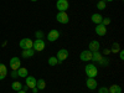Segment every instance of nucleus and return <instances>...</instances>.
Returning a JSON list of instances; mask_svg holds the SVG:
<instances>
[{"label": "nucleus", "instance_id": "nucleus-1", "mask_svg": "<svg viewBox=\"0 0 124 93\" xmlns=\"http://www.w3.org/2000/svg\"><path fill=\"white\" fill-rule=\"evenodd\" d=\"M85 72H86L87 77L94 78V77H97V75H98V68H97L96 65L89 63V65H87V66L85 67Z\"/></svg>", "mask_w": 124, "mask_h": 93}, {"label": "nucleus", "instance_id": "nucleus-2", "mask_svg": "<svg viewBox=\"0 0 124 93\" xmlns=\"http://www.w3.org/2000/svg\"><path fill=\"white\" fill-rule=\"evenodd\" d=\"M45 46H46V44H45V41L42 39H36V41H34L32 50L40 52V51H44L45 50Z\"/></svg>", "mask_w": 124, "mask_h": 93}, {"label": "nucleus", "instance_id": "nucleus-3", "mask_svg": "<svg viewBox=\"0 0 124 93\" xmlns=\"http://www.w3.org/2000/svg\"><path fill=\"white\" fill-rule=\"evenodd\" d=\"M56 8L58 11H67L70 8V3L68 0H57L56 3Z\"/></svg>", "mask_w": 124, "mask_h": 93}, {"label": "nucleus", "instance_id": "nucleus-4", "mask_svg": "<svg viewBox=\"0 0 124 93\" xmlns=\"http://www.w3.org/2000/svg\"><path fill=\"white\" fill-rule=\"evenodd\" d=\"M56 20L60 24H67L70 21V17L66 11H58V14L56 15Z\"/></svg>", "mask_w": 124, "mask_h": 93}, {"label": "nucleus", "instance_id": "nucleus-5", "mask_svg": "<svg viewBox=\"0 0 124 93\" xmlns=\"http://www.w3.org/2000/svg\"><path fill=\"white\" fill-rule=\"evenodd\" d=\"M32 45H34V41L30 40V39H23V40H20V44H19V46L21 47L23 50L32 48Z\"/></svg>", "mask_w": 124, "mask_h": 93}, {"label": "nucleus", "instance_id": "nucleus-6", "mask_svg": "<svg viewBox=\"0 0 124 93\" xmlns=\"http://www.w3.org/2000/svg\"><path fill=\"white\" fill-rule=\"evenodd\" d=\"M68 57V51L66 48H61L58 50V52H57V60H58V63H62L65 60H67Z\"/></svg>", "mask_w": 124, "mask_h": 93}, {"label": "nucleus", "instance_id": "nucleus-7", "mask_svg": "<svg viewBox=\"0 0 124 93\" xmlns=\"http://www.w3.org/2000/svg\"><path fill=\"white\" fill-rule=\"evenodd\" d=\"M58 37H60V31H57L55 29L51 30L47 34V41H50V42H55V41H57Z\"/></svg>", "mask_w": 124, "mask_h": 93}, {"label": "nucleus", "instance_id": "nucleus-8", "mask_svg": "<svg viewBox=\"0 0 124 93\" xmlns=\"http://www.w3.org/2000/svg\"><path fill=\"white\" fill-rule=\"evenodd\" d=\"M86 86H87L88 89L93 91V89H96V88L98 87V82H97L96 78H91V77H88V78L86 79Z\"/></svg>", "mask_w": 124, "mask_h": 93}, {"label": "nucleus", "instance_id": "nucleus-9", "mask_svg": "<svg viewBox=\"0 0 124 93\" xmlns=\"http://www.w3.org/2000/svg\"><path fill=\"white\" fill-rule=\"evenodd\" d=\"M79 58L81 61H83V62H88L92 60V52L89 50H85V51H82L81 55H79Z\"/></svg>", "mask_w": 124, "mask_h": 93}, {"label": "nucleus", "instance_id": "nucleus-10", "mask_svg": "<svg viewBox=\"0 0 124 93\" xmlns=\"http://www.w3.org/2000/svg\"><path fill=\"white\" fill-rule=\"evenodd\" d=\"M94 31H96V34H97L98 36H104V35L107 34V26H104L103 24H98V25L96 26Z\"/></svg>", "mask_w": 124, "mask_h": 93}, {"label": "nucleus", "instance_id": "nucleus-11", "mask_svg": "<svg viewBox=\"0 0 124 93\" xmlns=\"http://www.w3.org/2000/svg\"><path fill=\"white\" fill-rule=\"evenodd\" d=\"M99 47H101V44L98 42L97 40H92L89 45H88V50L91 52H96V51H99Z\"/></svg>", "mask_w": 124, "mask_h": 93}, {"label": "nucleus", "instance_id": "nucleus-12", "mask_svg": "<svg viewBox=\"0 0 124 93\" xmlns=\"http://www.w3.org/2000/svg\"><path fill=\"white\" fill-rule=\"evenodd\" d=\"M10 67H11V70H17L20 66H21V61H20L19 57H13L11 60H10Z\"/></svg>", "mask_w": 124, "mask_h": 93}, {"label": "nucleus", "instance_id": "nucleus-13", "mask_svg": "<svg viewBox=\"0 0 124 93\" xmlns=\"http://www.w3.org/2000/svg\"><path fill=\"white\" fill-rule=\"evenodd\" d=\"M36 78L35 77H31V76H27L26 77V86L30 88V89H32L34 87H36Z\"/></svg>", "mask_w": 124, "mask_h": 93}, {"label": "nucleus", "instance_id": "nucleus-14", "mask_svg": "<svg viewBox=\"0 0 124 93\" xmlns=\"http://www.w3.org/2000/svg\"><path fill=\"white\" fill-rule=\"evenodd\" d=\"M91 20H92V23H94L96 25L98 24H102V20H103V16L101 14H93L91 16Z\"/></svg>", "mask_w": 124, "mask_h": 93}, {"label": "nucleus", "instance_id": "nucleus-15", "mask_svg": "<svg viewBox=\"0 0 124 93\" xmlns=\"http://www.w3.org/2000/svg\"><path fill=\"white\" fill-rule=\"evenodd\" d=\"M35 55V51L32 50V48H29V50H23V54H21V56L24 57V58H30V57H32Z\"/></svg>", "mask_w": 124, "mask_h": 93}, {"label": "nucleus", "instance_id": "nucleus-16", "mask_svg": "<svg viewBox=\"0 0 124 93\" xmlns=\"http://www.w3.org/2000/svg\"><path fill=\"white\" fill-rule=\"evenodd\" d=\"M6 75H8V68H6V66L3 65V63H0V81H3V79L6 77Z\"/></svg>", "mask_w": 124, "mask_h": 93}, {"label": "nucleus", "instance_id": "nucleus-17", "mask_svg": "<svg viewBox=\"0 0 124 93\" xmlns=\"http://www.w3.org/2000/svg\"><path fill=\"white\" fill-rule=\"evenodd\" d=\"M17 76H19V77H23V78H26V77L29 76L27 68H25V67H19V68H17Z\"/></svg>", "mask_w": 124, "mask_h": 93}, {"label": "nucleus", "instance_id": "nucleus-18", "mask_svg": "<svg viewBox=\"0 0 124 93\" xmlns=\"http://www.w3.org/2000/svg\"><path fill=\"white\" fill-rule=\"evenodd\" d=\"M108 92L109 93H122V87L118 86V85H112L108 88Z\"/></svg>", "mask_w": 124, "mask_h": 93}, {"label": "nucleus", "instance_id": "nucleus-19", "mask_svg": "<svg viewBox=\"0 0 124 93\" xmlns=\"http://www.w3.org/2000/svg\"><path fill=\"white\" fill-rule=\"evenodd\" d=\"M102 58H103V56H102V54L99 52V51L92 52V60H91V61H93V62H99Z\"/></svg>", "mask_w": 124, "mask_h": 93}, {"label": "nucleus", "instance_id": "nucleus-20", "mask_svg": "<svg viewBox=\"0 0 124 93\" xmlns=\"http://www.w3.org/2000/svg\"><path fill=\"white\" fill-rule=\"evenodd\" d=\"M36 87H37V89H45L46 88V81L44 79V78H40V79H37L36 81Z\"/></svg>", "mask_w": 124, "mask_h": 93}, {"label": "nucleus", "instance_id": "nucleus-21", "mask_svg": "<svg viewBox=\"0 0 124 93\" xmlns=\"http://www.w3.org/2000/svg\"><path fill=\"white\" fill-rule=\"evenodd\" d=\"M11 88H13L14 91L19 92V91H21V89H23V85L20 83V82L15 81V82H13V85H11Z\"/></svg>", "mask_w": 124, "mask_h": 93}, {"label": "nucleus", "instance_id": "nucleus-22", "mask_svg": "<svg viewBox=\"0 0 124 93\" xmlns=\"http://www.w3.org/2000/svg\"><path fill=\"white\" fill-rule=\"evenodd\" d=\"M47 62H48L50 66H56L58 63V60H57L56 56H51V57H48V61Z\"/></svg>", "mask_w": 124, "mask_h": 93}, {"label": "nucleus", "instance_id": "nucleus-23", "mask_svg": "<svg viewBox=\"0 0 124 93\" xmlns=\"http://www.w3.org/2000/svg\"><path fill=\"white\" fill-rule=\"evenodd\" d=\"M107 8V3L103 1V0H99V1L97 3V9L98 10H104Z\"/></svg>", "mask_w": 124, "mask_h": 93}, {"label": "nucleus", "instance_id": "nucleus-24", "mask_svg": "<svg viewBox=\"0 0 124 93\" xmlns=\"http://www.w3.org/2000/svg\"><path fill=\"white\" fill-rule=\"evenodd\" d=\"M119 51H120V46H119V44H113V46H112V48H110V52L117 54V52H119Z\"/></svg>", "mask_w": 124, "mask_h": 93}, {"label": "nucleus", "instance_id": "nucleus-25", "mask_svg": "<svg viewBox=\"0 0 124 93\" xmlns=\"http://www.w3.org/2000/svg\"><path fill=\"white\" fill-rule=\"evenodd\" d=\"M98 63H99L101 66H108V65H109V60H108L107 57H103V58L98 62Z\"/></svg>", "mask_w": 124, "mask_h": 93}, {"label": "nucleus", "instance_id": "nucleus-26", "mask_svg": "<svg viewBox=\"0 0 124 93\" xmlns=\"http://www.w3.org/2000/svg\"><path fill=\"white\" fill-rule=\"evenodd\" d=\"M102 24L104 25V26H108V25L110 24V19H109V17H103V20H102Z\"/></svg>", "mask_w": 124, "mask_h": 93}, {"label": "nucleus", "instance_id": "nucleus-27", "mask_svg": "<svg viewBox=\"0 0 124 93\" xmlns=\"http://www.w3.org/2000/svg\"><path fill=\"white\" fill-rule=\"evenodd\" d=\"M10 76H11V78H17V70H13L11 73H10Z\"/></svg>", "mask_w": 124, "mask_h": 93}, {"label": "nucleus", "instance_id": "nucleus-28", "mask_svg": "<svg viewBox=\"0 0 124 93\" xmlns=\"http://www.w3.org/2000/svg\"><path fill=\"white\" fill-rule=\"evenodd\" d=\"M35 36H36L37 39H42V37H44V32H42V31H36Z\"/></svg>", "mask_w": 124, "mask_h": 93}, {"label": "nucleus", "instance_id": "nucleus-29", "mask_svg": "<svg viewBox=\"0 0 124 93\" xmlns=\"http://www.w3.org/2000/svg\"><path fill=\"white\" fill-rule=\"evenodd\" d=\"M98 93H109V92H108V88L107 87H101L98 89Z\"/></svg>", "mask_w": 124, "mask_h": 93}, {"label": "nucleus", "instance_id": "nucleus-30", "mask_svg": "<svg viewBox=\"0 0 124 93\" xmlns=\"http://www.w3.org/2000/svg\"><path fill=\"white\" fill-rule=\"evenodd\" d=\"M119 58L120 60H124V51L120 50V52H119Z\"/></svg>", "mask_w": 124, "mask_h": 93}, {"label": "nucleus", "instance_id": "nucleus-31", "mask_svg": "<svg viewBox=\"0 0 124 93\" xmlns=\"http://www.w3.org/2000/svg\"><path fill=\"white\" fill-rule=\"evenodd\" d=\"M103 54H104V55H109V54H110V50H109V48H104Z\"/></svg>", "mask_w": 124, "mask_h": 93}, {"label": "nucleus", "instance_id": "nucleus-32", "mask_svg": "<svg viewBox=\"0 0 124 93\" xmlns=\"http://www.w3.org/2000/svg\"><path fill=\"white\" fill-rule=\"evenodd\" d=\"M27 89H29V87H27V86L25 85V86L23 87V91H25V92H27Z\"/></svg>", "mask_w": 124, "mask_h": 93}, {"label": "nucleus", "instance_id": "nucleus-33", "mask_svg": "<svg viewBox=\"0 0 124 93\" xmlns=\"http://www.w3.org/2000/svg\"><path fill=\"white\" fill-rule=\"evenodd\" d=\"M37 91H39L37 87H34V88H32V93H37Z\"/></svg>", "mask_w": 124, "mask_h": 93}, {"label": "nucleus", "instance_id": "nucleus-34", "mask_svg": "<svg viewBox=\"0 0 124 93\" xmlns=\"http://www.w3.org/2000/svg\"><path fill=\"white\" fill-rule=\"evenodd\" d=\"M17 93H27V92H25V91H23V89H21V91H19Z\"/></svg>", "mask_w": 124, "mask_h": 93}, {"label": "nucleus", "instance_id": "nucleus-35", "mask_svg": "<svg viewBox=\"0 0 124 93\" xmlns=\"http://www.w3.org/2000/svg\"><path fill=\"white\" fill-rule=\"evenodd\" d=\"M103 1H106V3H110V1H113V0H103Z\"/></svg>", "mask_w": 124, "mask_h": 93}, {"label": "nucleus", "instance_id": "nucleus-36", "mask_svg": "<svg viewBox=\"0 0 124 93\" xmlns=\"http://www.w3.org/2000/svg\"><path fill=\"white\" fill-rule=\"evenodd\" d=\"M30 1H39V0H30Z\"/></svg>", "mask_w": 124, "mask_h": 93}, {"label": "nucleus", "instance_id": "nucleus-37", "mask_svg": "<svg viewBox=\"0 0 124 93\" xmlns=\"http://www.w3.org/2000/svg\"><path fill=\"white\" fill-rule=\"evenodd\" d=\"M0 63H1V62H0Z\"/></svg>", "mask_w": 124, "mask_h": 93}]
</instances>
